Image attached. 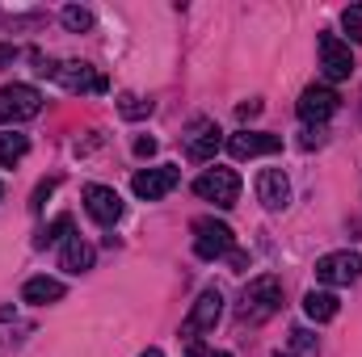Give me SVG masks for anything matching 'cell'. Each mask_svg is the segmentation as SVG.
<instances>
[{
  "instance_id": "cell-24",
  "label": "cell",
  "mask_w": 362,
  "mask_h": 357,
  "mask_svg": "<svg viewBox=\"0 0 362 357\" xmlns=\"http://www.w3.org/2000/svg\"><path fill=\"white\" fill-rule=\"evenodd\" d=\"M55 189V181H42L38 189H34V202H30V210H42V202H47V193Z\"/></svg>"
},
{
  "instance_id": "cell-5",
  "label": "cell",
  "mask_w": 362,
  "mask_h": 357,
  "mask_svg": "<svg viewBox=\"0 0 362 357\" xmlns=\"http://www.w3.org/2000/svg\"><path fill=\"white\" fill-rule=\"evenodd\" d=\"M194 193H198L202 202H215L219 210H228V206H236V198H240V177H236L232 169H211V173H202V177L194 181Z\"/></svg>"
},
{
  "instance_id": "cell-11",
  "label": "cell",
  "mask_w": 362,
  "mask_h": 357,
  "mask_svg": "<svg viewBox=\"0 0 362 357\" xmlns=\"http://www.w3.org/2000/svg\"><path fill=\"white\" fill-rule=\"evenodd\" d=\"M85 210H89V219H97L101 227H114L122 219V198L110 185H85Z\"/></svg>"
},
{
  "instance_id": "cell-2",
  "label": "cell",
  "mask_w": 362,
  "mask_h": 357,
  "mask_svg": "<svg viewBox=\"0 0 362 357\" xmlns=\"http://www.w3.org/2000/svg\"><path fill=\"white\" fill-rule=\"evenodd\" d=\"M38 72L51 76L59 89H68V92H105V76L93 63H81V59H64V63L38 59Z\"/></svg>"
},
{
  "instance_id": "cell-26",
  "label": "cell",
  "mask_w": 362,
  "mask_h": 357,
  "mask_svg": "<svg viewBox=\"0 0 362 357\" xmlns=\"http://www.w3.org/2000/svg\"><path fill=\"white\" fill-rule=\"evenodd\" d=\"M236 114H240V118L249 122V118H257V114H262V101H245V105H240Z\"/></svg>"
},
{
  "instance_id": "cell-3",
  "label": "cell",
  "mask_w": 362,
  "mask_h": 357,
  "mask_svg": "<svg viewBox=\"0 0 362 357\" xmlns=\"http://www.w3.org/2000/svg\"><path fill=\"white\" fill-rule=\"evenodd\" d=\"M42 114V97L34 85H4L0 89V126L13 131V122H30Z\"/></svg>"
},
{
  "instance_id": "cell-14",
  "label": "cell",
  "mask_w": 362,
  "mask_h": 357,
  "mask_svg": "<svg viewBox=\"0 0 362 357\" xmlns=\"http://www.w3.org/2000/svg\"><path fill=\"white\" fill-rule=\"evenodd\" d=\"M257 202L266 210H282L291 202V181H286L282 169H262V177H257Z\"/></svg>"
},
{
  "instance_id": "cell-25",
  "label": "cell",
  "mask_w": 362,
  "mask_h": 357,
  "mask_svg": "<svg viewBox=\"0 0 362 357\" xmlns=\"http://www.w3.org/2000/svg\"><path fill=\"white\" fill-rule=\"evenodd\" d=\"M320 143H325V131L320 126H308L303 131V147H320Z\"/></svg>"
},
{
  "instance_id": "cell-22",
  "label": "cell",
  "mask_w": 362,
  "mask_h": 357,
  "mask_svg": "<svg viewBox=\"0 0 362 357\" xmlns=\"http://www.w3.org/2000/svg\"><path fill=\"white\" fill-rule=\"evenodd\" d=\"M341 25H346V34L362 47V4H350V8L341 13Z\"/></svg>"
},
{
  "instance_id": "cell-10",
  "label": "cell",
  "mask_w": 362,
  "mask_h": 357,
  "mask_svg": "<svg viewBox=\"0 0 362 357\" xmlns=\"http://www.w3.org/2000/svg\"><path fill=\"white\" fill-rule=\"evenodd\" d=\"M320 68L329 80H350V72H354L350 42H341L337 34H320Z\"/></svg>"
},
{
  "instance_id": "cell-19",
  "label": "cell",
  "mask_w": 362,
  "mask_h": 357,
  "mask_svg": "<svg viewBox=\"0 0 362 357\" xmlns=\"http://www.w3.org/2000/svg\"><path fill=\"white\" fill-rule=\"evenodd\" d=\"M68 231H72V214H59V219H51V223L38 231V240H34V244H38V248H47V244H59Z\"/></svg>"
},
{
  "instance_id": "cell-12",
  "label": "cell",
  "mask_w": 362,
  "mask_h": 357,
  "mask_svg": "<svg viewBox=\"0 0 362 357\" xmlns=\"http://www.w3.org/2000/svg\"><path fill=\"white\" fill-rule=\"evenodd\" d=\"M228 152H232L236 160L274 156V152H282V139H278V135H266V131H236V135H228Z\"/></svg>"
},
{
  "instance_id": "cell-29",
  "label": "cell",
  "mask_w": 362,
  "mask_h": 357,
  "mask_svg": "<svg viewBox=\"0 0 362 357\" xmlns=\"http://www.w3.org/2000/svg\"><path fill=\"white\" fill-rule=\"evenodd\" d=\"M139 357H165V353L160 349H148V353H139Z\"/></svg>"
},
{
  "instance_id": "cell-9",
  "label": "cell",
  "mask_w": 362,
  "mask_h": 357,
  "mask_svg": "<svg viewBox=\"0 0 362 357\" xmlns=\"http://www.w3.org/2000/svg\"><path fill=\"white\" fill-rule=\"evenodd\" d=\"M181 173L173 164H156V169H144V173H135L131 181V189H135V198H144V202H160L165 193H173L177 189Z\"/></svg>"
},
{
  "instance_id": "cell-6",
  "label": "cell",
  "mask_w": 362,
  "mask_h": 357,
  "mask_svg": "<svg viewBox=\"0 0 362 357\" xmlns=\"http://www.w3.org/2000/svg\"><path fill=\"white\" fill-rule=\"evenodd\" d=\"M316 277H320L325 286H354V282L362 277V257L350 253V248L325 253V257L316 261Z\"/></svg>"
},
{
  "instance_id": "cell-1",
  "label": "cell",
  "mask_w": 362,
  "mask_h": 357,
  "mask_svg": "<svg viewBox=\"0 0 362 357\" xmlns=\"http://www.w3.org/2000/svg\"><path fill=\"white\" fill-rule=\"evenodd\" d=\"M282 311V282L278 277H253L249 286H245V294H240V307H236V315H240V324H266Z\"/></svg>"
},
{
  "instance_id": "cell-8",
  "label": "cell",
  "mask_w": 362,
  "mask_h": 357,
  "mask_svg": "<svg viewBox=\"0 0 362 357\" xmlns=\"http://www.w3.org/2000/svg\"><path fill=\"white\" fill-rule=\"evenodd\" d=\"M219 143H223V135H219L215 118H194V122H189V131H185V156H189V160H198V164L215 160Z\"/></svg>"
},
{
  "instance_id": "cell-21",
  "label": "cell",
  "mask_w": 362,
  "mask_h": 357,
  "mask_svg": "<svg viewBox=\"0 0 362 357\" xmlns=\"http://www.w3.org/2000/svg\"><path fill=\"white\" fill-rule=\"evenodd\" d=\"M59 17H64V25H68L72 34H81V30H89V25H93V13H89V8H81V4H68Z\"/></svg>"
},
{
  "instance_id": "cell-27",
  "label": "cell",
  "mask_w": 362,
  "mask_h": 357,
  "mask_svg": "<svg viewBox=\"0 0 362 357\" xmlns=\"http://www.w3.org/2000/svg\"><path fill=\"white\" fill-rule=\"evenodd\" d=\"M152 152H156V139H148V135L135 139V156H152Z\"/></svg>"
},
{
  "instance_id": "cell-4",
  "label": "cell",
  "mask_w": 362,
  "mask_h": 357,
  "mask_svg": "<svg viewBox=\"0 0 362 357\" xmlns=\"http://www.w3.org/2000/svg\"><path fill=\"white\" fill-rule=\"evenodd\" d=\"M194 253L202 257V261H219V257H232V227L228 223H219V219H211V214H202V219H194Z\"/></svg>"
},
{
  "instance_id": "cell-13",
  "label": "cell",
  "mask_w": 362,
  "mask_h": 357,
  "mask_svg": "<svg viewBox=\"0 0 362 357\" xmlns=\"http://www.w3.org/2000/svg\"><path fill=\"white\" fill-rule=\"evenodd\" d=\"M219 315H223V294L211 286V290L198 294V303H194V311H189V320H185V332H189V337H194V332H211V328L219 324Z\"/></svg>"
},
{
  "instance_id": "cell-15",
  "label": "cell",
  "mask_w": 362,
  "mask_h": 357,
  "mask_svg": "<svg viewBox=\"0 0 362 357\" xmlns=\"http://www.w3.org/2000/svg\"><path fill=\"white\" fill-rule=\"evenodd\" d=\"M93 261H97V253H93L89 240H81V236H68V244H64V257H59V269H68V273H89Z\"/></svg>"
},
{
  "instance_id": "cell-18",
  "label": "cell",
  "mask_w": 362,
  "mask_h": 357,
  "mask_svg": "<svg viewBox=\"0 0 362 357\" xmlns=\"http://www.w3.org/2000/svg\"><path fill=\"white\" fill-rule=\"evenodd\" d=\"M30 152V139L17 131H0V164H17Z\"/></svg>"
},
{
  "instance_id": "cell-20",
  "label": "cell",
  "mask_w": 362,
  "mask_h": 357,
  "mask_svg": "<svg viewBox=\"0 0 362 357\" xmlns=\"http://www.w3.org/2000/svg\"><path fill=\"white\" fill-rule=\"evenodd\" d=\"M291 353L295 357H316L320 345H316V337H312L308 328H291Z\"/></svg>"
},
{
  "instance_id": "cell-30",
  "label": "cell",
  "mask_w": 362,
  "mask_h": 357,
  "mask_svg": "<svg viewBox=\"0 0 362 357\" xmlns=\"http://www.w3.org/2000/svg\"><path fill=\"white\" fill-rule=\"evenodd\" d=\"M211 357H232V353H211Z\"/></svg>"
},
{
  "instance_id": "cell-23",
  "label": "cell",
  "mask_w": 362,
  "mask_h": 357,
  "mask_svg": "<svg viewBox=\"0 0 362 357\" xmlns=\"http://www.w3.org/2000/svg\"><path fill=\"white\" fill-rule=\"evenodd\" d=\"M118 109H122V118H144V114H152V101H139L135 92H127L118 101Z\"/></svg>"
},
{
  "instance_id": "cell-7",
  "label": "cell",
  "mask_w": 362,
  "mask_h": 357,
  "mask_svg": "<svg viewBox=\"0 0 362 357\" xmlns=\"http://www.w3.org/2000/svg\"><path fill=\"white\" fill-rule=\"evenodd\" d=\"M337 105H341V97L329 89V85H308V89L299 92V118L308 126H325L337 114Z\"/></svg>"
},
{
  "instance_id": "cell-17",
  "label": "cell",
  "mask_w": 362,
  "mask_h": 357,
  "mask_svg": "<svg viewBox=\"0 0 362 357\" xmlns=\"http://www.w3.org/2000/svg\"><path fill=\"white\" fill-rule=\"evenodd\" d=\"M303 311H308L312 324H329V320L341 311V303H337L333 290H308V294H303Z\"/></svg>"
},
{
  "instance_id": "cell-31",
  "label": "cell",
  "mask_w": 362,
  "mask_h": 357,
  "mask_svg": "<svg viewBox=\"0 0 362 357\" xmlns=\"http://www.w3.org/2000/svg\"><path fill=\"white\" fill-rule=\"evenodd\" d=\"M0 198H4V185H0Z\"/></svg>"
},
{
  "instance_id": "cell-16",
  "label": "cell",
  "mask_w": 362,
  "mask_h": 357,
  "mask_svg": "<svg viewBox=\"0 0 362 357\" xmlns=\"http://www.w3.org/2000/svg\"><path fill=\"white\" fill-rule=\"evenodd\" d=\"M21 298L34 303V307L59 303V298H64V282H59V277H30V282L21 286Z\"/></svg>"
},
{
  "instance_id": "cell-28",
  "label": "cell",
  "mask_w": 362,
  "mask_h": 357,
  "mask_svg": "<svg viewBox=\"0 0 362 357\" xmlns=\"http://www.w3.org/2000/svg\"><path fill=\"white\" fill-rule=\"evenodd\" d=\"M185 357H211V349H206L202 341H189V349H185Z\"/></svg>"
}]
</instances>
